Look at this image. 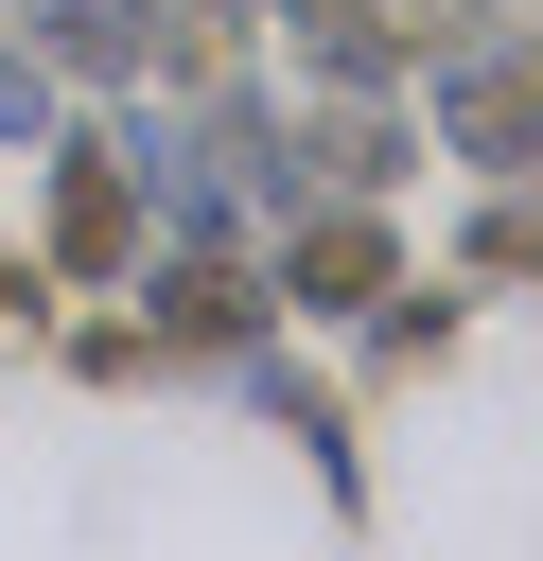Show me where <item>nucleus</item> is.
Returning a JSON list of instances; mask_svg holds the SVG:
<instances>
[{
  "label": "nucleus",
  "mask_w": 543,
  "mask_h": 561,
  "mask_svg": "<svg viewBox=\"0 0 543 561\" xmlns=\"http://www.w3.org/2000/svg\"><path fill=\"white\" fill-rule=\"evenodd\" d=\"M35 175H53V193H35V263H53L70 298H105V280L158 245V175H140V123H123V105H105V123H53V140H35Z\"/></svg>",
  "instance_id": "f257e3e1"
},
{
  "label": "nucleus",
  "mask_w": 543,
  "mask_h": 561,
  "mask_svg": "<svg viewBox=\"0 0 543 561\" xmlns=\"http://www.w3.org/2000/svg\"><path fill=\"white\" fill-rule=\"evenodd\" d=\"M403 105H420V140H438V158H473V175H525V158H543V0L473 18V35H455L420 88H403Z\"/></svg>",
  "instance_id": "f03ea898"
},
{
  "label": "nucleus",
  "mask_w": 543,
  "mask_h": 561,
  "mask_svg": "<svg viewBox=\"0 0 543 561\" xmlns=\"http://www.w3.org/2000/svg\"><path fill=\"white\" fill-rule=\"evenodd\" d=\"M385 280H403L385 193H298V210L263 228V298H280V316H368Z\"/></svg>",
  "instance_id": "7ed1b4c3"
},
{
  "label": "nucleus",
  "mask_w": 543,
  "mask_h": 561,
  "mask_svg": "<svg viewBox=\"0 0 543 561\" xmlns=\"http://www.w3.org/2000/svg\"><path fill=\"white\" fill-rule=\"evenodd\" d=\"M228 368H245V403H263V421H280V438H298V456H315V473H333V508H350V491H368V473H350V421H333V386H298V368H280V351H228Z\"/></svg>",
  "instance_id": "20e7f679"
},
{
  "label": "nucleus",
  "mask_w": 543,
  "mask_h": 561,
  "mask_svg": "<svg viewBox=\"0 0 543 561\" xmlns=\"http://www.w3.org/2000/svg\"><path fill=\"white\" fill-rule=\"evenodd\" d=\"M455 280H543V158L473 193V228H455Z\"/></svg>",
  "instance_id": "39448f33"
},
{
  "label": "nucleus",
  "mask_w": 543,
  "mask_h": 561,
  "mask_svg": "<svg viewBox=\"0 0 543 561\" xmlns=\"http://www.w3.org/2000/svg\"><path fill=\"white\" fill-rule=\"evenodd\" d=\"M438 351H455V280H420V263H403V280L368 298V368H438Z\"/></svg>",
  "instance_id": "423d86ee"
}]
</instances>
